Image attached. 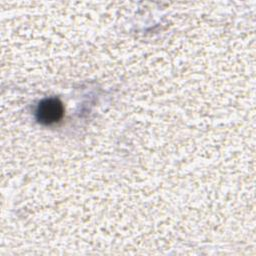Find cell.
Instances as JSON below:
<instances>
[{
  "mask_svg": "<svg viewBox=\"0 0 256 256\" xmlns=\"http://www.w3.org/2000/svg\"><path fill=\"white\" fill-rule=\"evenodd\" d=\"M64 115V107L60 100L47 98L42 100L36 110V118L43 125H53L59 122Z\"/></svg>",
  "mask_w": 256,
  "mask_h": 256,
  "instance_id": "cell-1",
  "label": "cell"
}]
</instances>
